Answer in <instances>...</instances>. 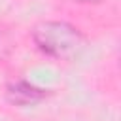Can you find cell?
I'll return each mask as SVG.
<instances>
[{
    "label": "cell",
    "mask_w": 121,
    "mask_h": 121,
    "mask_svg": "<svg viewBox=\"0 0 121 121\" xmlns=\"http://www.w3.org/2000/svg\"><path fill=\"white\" fill-rule=\"evenodd\" d=\"M30 38L40 53L62 60L78 57L87 42L83 32L68 21H40L32 26Z\"/></svg>",
    "instance_id": "1"
},
{
    "label": "cell",
    "mask_w": 121,
    "mask_h": 121,
    "mask_svg": "<svg viewBox=\"0 0 121 121\" xmlns=\"http://www.w3.org/2000/svg\"><path fill=\"white\" fill-rule=\"evenodd\" d=\"M45 96H47L45 89H42L34 83H28L25 79H17V81H11L6 85V100L13 106H21V108L34 106V104L42 102Z\"/></svg>",
    "instance_id": "2"
},
{
    "label": "cell",
    "mask_w": 121,
    "mask_h": 121,
    "mask_svg": "<svg viewBox=\"0 0 121 121\" xmlns=\"http://www.w3.org/2000/svg\"><path fill=\"white\" fill-rule=\"evenodd\" d=\"M74 2H78V4H98L102 0H74Z\"/></svg>",
    "instance_id": "3"
}]
</instances>
